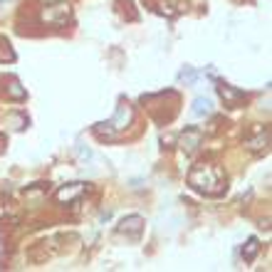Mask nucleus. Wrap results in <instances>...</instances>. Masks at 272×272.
Returning a JSON list of instances; mask_svg holds the SVG:
<instances>
[{
  "label": "nucleus",
  "instance_id": "9",
  "mask_svg": "<svg viewBox=\"0 0 272 272\" xmlns=\"http://www.w3.org/2000/svg\"><path fill=\"white\" fill-rule=\"evenodd\" d=\"M94 134L99 139H107V141H114L119 136V131H114V126L109 124V121H101V124H94Z\"/></svg>",
  "mask_w": 272,
  "mask_h": 272
},
{
  "label": "nucleus",
  "instance_id": "2",
  "mask_svg": "<svg viewBox=\"0 0 272 272\" xmlns=\"http://www.w3.org/2000/svg\"><path fill=\"white\" fill-rule=\"evenodd\" d=\"M245 146L250 151H265L270 146V129L267 126H255L250 136H245Z\"/></svg>",
  "mask_w": 272,
  "mask_h": 272
},
{
  "label": "nucleus",
  "instance_id": "7",
  "mask_svg": "<svg viewBox=\"0 0 272 272\" xmlns=\"http://www.w3.org/2000/svg\"><path fill=\"white\" fill-rule=\"evenodd\" d=\"M218 92H220V97H223V101H225L228 107H240V104L245 101V94L237 92V89L230 87V84H225V82L218 84Z\"/></svg>",
  "mask_w": 272,
  "mask_h": 272
},
{
  "label": "nucleus",
  "instance_id": "6",
  "mask_svg": "<svg viewBox=\"0 0 272 272\" xmlns=\"http://www.w3.org/2000/svg\"><path fill=\"white\" fill-rule=\"evenodd\" d=\"M141 230H144V218H141V215H129V218H124L121 225H119V233L129 235L131 240H136V237L141 235Z\"/></svg>",
  "mask_w": 272,
  "mask_h": 272
},
{
  "label": "nucleus",
  "instance_id": "3",
  "mask_svg": "<svg viewBox=\"0 0 272 272\" xmlns=\"http://www.w3.org/2000/svg\"><path fill=\"white\" fill-rule=\"evenodd\" d=\"M70 18V5L59 3V5H50L42 10V22H50V25H64Z\"/></svg>",
  "mask_w": 272,
  "mask_h": 272
},
{
  "label": "nucleus",
  "instance_id": "10",
  "mask_svg": "<svg viewBox=\"0 0 272 272\" xmlns=\"http://www.w3.org/2000/svg\"><path fill=\"white\" fill-rule=\"evenodd\" d=\"M257 253H260V243H257V237H250V240H248V245L243 248V257H245V262H253Z\"/></svg>",
  "mask_w": 272,
  "mask_h": 272
},
{
  "label": "nucleus",
  "instance_id": "8",
  "mask_svg": "<svg viewBox=\"0 0 272 272\" xmlns=\"http://www.w3.org/2000/svg\"><path fill=\"white\" fill-rule=\"evenodd\" d=\"M84 191V183H70L67 188L57 191V200L59 203H70V200H77L79 195Z\"/></svg>",
  "mask_w": 272,
  "mask_h": 272
},
{
  "label": "nucleus",
  "instance_id": "12",
  "mask_svg": "<svg viewBox=\"0 0 272 272\" xmlns=\"http://www.w3.org/2000/svg\"><path fill=\"white\" fill-rule=\"evenodd\" d=\"M5 92H8V97H10V99H25V97H27V92L20 87L18 79H10V87H8Z\"/></svg>",
  "mask_w": 272,
  "mask_h": 272
},
{
  "label": "nucleus",
  "instance_id": "11",
  "mask_svg": "<svg viewBox=\"0 0 272 272\" xmlns=\"http://www.w3.org/2000/svg\"><path fill=\"white\" fill-rule=\"evenodd\" d=\"M193 114L195 117H208L211 114V101L206 97H198L193 101Z\"/></svg>",
  "mask_w": 272,
  "mask_h": 272
},
{
  "label": "nucleus",
  "instance_id": "5",
  "mask_svg": "<svg viewBox=\"0 0 272 272\" xmlns=\"http://www.w3.org/2000/svg\"><path fill=\"white\" fill-rule=\"evenodd\" d=\"M131 119H134V109L129 107V104H119L117 107V112H114V119L109 121L112 126H114V131H124L129 124H131Z\"/></svg>",
  "mask_w": 272,
  "mask_h": 272
},
{
  "label": "nucleus",
  "instance_id": "1",
  "mask_svg": "<svg viewBox=\"0 0 272 272\" xmlns=\"http://www.w3.org/2000/svg\"><path fill=\"white\" fill-rule=\"evenodd\" d=\"M188 183L206 195H220L225 191V174L215 163H198L188 176Z\"/></svg>",
  "mask_w": 272,
  "mask_h": 272
},
{
  "label": "nucleus",
  "instance_id": "13",
  "mask_svg": "<svg viewBox=\"0 0 272 272\" xmlns=\"http://www.w3.org/2000/svg\"><path fill=\"white\" fill-rule=\"evenodd\" d=\"M195 77H198V75H195L193 67H183V70L178 72V79H181V82H188V84H193Z\"/></svg>",
  "mask_w": 272,
  "mask_h": 272
},
{
  "label": "nucleus",
  "instance_id": "4",
  "mask_svg": "<svg viewBox=\"0 0 272 272\" xmlns=\"http://www.w3.org/2000/svg\"><path fill=\"white\" fill-rule=\"evenodd\" d=\"M203 144V131L200 129H186L183 134H181V149L186 151V154H195L198 151V146Z\"/></svg>",
  "mask_w": 272,
  "mask_h": 272
}]
</instances>
